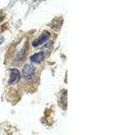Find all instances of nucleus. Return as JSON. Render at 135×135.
<instances>
[{
	"label": "nucleus",
	"instance_id": "7ed1b4c3",
	"mask_svg": "<svg viewBox=\"0 0 135 135\" xmlns=\"http://www.w3.org/2000/svg\"><path fill=\"white\" fill-rule=\"evenodd\" d=\"M20 73L17 69H11L10 70V76L8 80V84H16L20 80Z\"/></svg>",
	"mask_w": 135,
	"mask_h": 135
},
{
	"label": "nucleus",
	"instance_id": "f03ea898",
	"mask_svg": "<svg viewBox=\"0 0 135 135\" xmlns=\"http://www.w3.org/2000/svg\"><path fill=\"white\" fill-rule=\"evenodd\" d=\"M49 37H50V33H49V32H48L47 31H43L40 37H39V38H37V39H35V40L32 42V46L34 47H37L39 46L40 45L43 44L45 42H46L49 39Z\"/></svg>",
	"mask_w": 135,
	"mask_h": 135
},
{
	"label": "nucleus",
	"instance_id": "f257e3e1",
	"mask_svg": "<svg viewBox=\"0 0 135 135\" xmlns=\"http://www.w3.org/2000/svg\"><path fill=\"white\" fill-rule=\"evenodd\" d=\"M35 72V66L31 64H26L24 66L22 71V76L25 79H31L33 77L34 74Z\"/></svg>",
	"mask_w": 135,
	"mask_h": 135
},
{
	"label": "nucleus",
	"instance_id": "20e7f679",
	"mask_svg": "<svg viewBox=\"0 0 135 135\" xmlns=\"http://www.w3.org/2000/svg\"><path fill=\"white\" fill-rule=\"evenodd\" d=\"M45 58V54L43 51L34 54L31 57V61L33 63H41Z\"/></svg>",
	"mask_w": 135,
	"mask_h": 135
}]
</instances>
